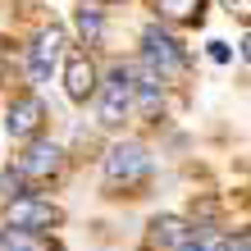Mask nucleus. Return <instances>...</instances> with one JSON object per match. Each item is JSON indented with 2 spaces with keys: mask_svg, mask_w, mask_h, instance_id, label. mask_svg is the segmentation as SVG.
<instances>
[{
  "mask_svg": "<svg viewBox=\"0 0 251 251\" xmlns=\"http://www.w3.org/2000/svg\"><path fill=\"white\" fill-rule=\"evenodd\" d=\"M0 251H60V242L27 228H0Z\"/></svg>",
  "mask_w": 251,
  "mask_h": 251,
  "instance_id": "nucleus-12",
  "label": "nucleus"
},
{
  "mask_svg": "<svg viewBox=\"0 0 251 251\" xmlns=\"http://www.w3.org/2000/svg\"><path fill=\"white\" fill-rule=\"evenodd\" d=\"M224 251H251V238H247V228H238V233H233Z\"/></svg>",
  "mask_w": 251,
  "mask_h": 251,
  "instance_id": "nucleus-15",
  "label": "nucleus"
},
{
  "mask_svg": "<svg viewBox=\"0 0 251 251\" xmlns=\"http://www.w3.org/2000/svg\"><path fill=\"white\" fill-rule=\"evenodd\" d=\"M19 174L27 183H50V178H60L64 174V151L55 142H32L27 146V155L19 160Z\"/></svg>",
  "mask_w": 251,
  "mask_h": 251,
  "instance_id": "nucleus-5",
  "label": "nucleus"
},
{
  "mask_svg": "<svg viewBox=\"0 0 251 251\" xmlns=\"http://www.w3.org/2000/svg\"><path fill=\"white\" fill-rule=\"evenodd\" d=\"M64 60V27L60 23H50V27H41L37 41L27 46V78L32 82H46L55 69H60Z\"/></svg>",
  "mask_w": 251,
  "mask_h": 251,
  "instance_id": "nucleus-4",
  "label": "nucleus"
},
{
  "mask_svg": "<svg viewBox=\"0 0 251 251\" xmlns=\"http://www.w3.org/2000/svg\"><path fill=\"white\" fill-rule=\"evenodd\" d=\"M224 5H228V9H233V5H242V0H224Z\"/></svg>",
  "mask_w": 251,
  "mask_h": 251,
  "instance_id": "nucleus-19",
  "label": "nucleus"
},
{
  "mask_svg": "<svg viewBox=\"0 0 251 251\" xmlns=\"http://www.w3.org/2000/svg\"><path fill=\"white\" fill-rule=\"evenodd\" d=\"M210 60H215V64H228V60H233V50L224 46V41H210Z\"/></svg>",
  "mask_w": 251,
  "mask_h": 251,
  "instance_id": "nucleus-16",
  "label": "nucleus"
},
{
  "mask_svg": "<svg viewBox=\"0 0 251 251\" xmlns=\"http://www.w3.org/2000/svg\"><path fill=\"white\" fill-rule=\"evenodd\" d=\"M73 23H78V37L87 46H100V37H105V9H100L96 0H82V5L73 9Z\"/></svg>",
  "mask_w": 251,
  "mask_h": 251,
  "instance_id": "nucleus-11",
  "label": "nucleus"
},
{
  "mask_svg": "<svg viewBox=\"0 0 251 251\" xmlns=\"http://www.w3.org/2000/svg\"><path fill=\"white\" fill-rule=\"evenodd\" d=\"M0 187H5V197H9V201H19V197H32V192H27V178H23L19 169H5Z\"/></svg>",
  "mask_w": 251,
  "mask_h": 251,
  "instance_id": "nucleus-14",
  "label": "nucleus"
},
{
  "mask_svg": "<svg viewBox=\"0 0 251 251\" xmlns=\"http://www.w3.org/2000/svg\"><path fill=\"white\" fill-rule=\"evenodd\" d=\"M96 78L100 73H96V64H92L87 50H69L64 55V92H69V100L82 105L87 96H96Z\"/></svg>",
  "mask_w": 251,
  "mask_h": 251,
  "instance_id": "nucleus-7",
  "label": "nucleus"
},
{
  "mask_svg": "<svg viewBox=\"0 0 251 251\" xmlns=\"http://www.w3.org/2000/svg\"><path fill=\"white\" fill-rule=\"evenodd\" d=\"M41 124H46V105H41V96H19V100L9 105V119H5L9 137L32 142L37 132H41Z\"/></svg>",
  "mask_w": 251,
  "mask_h": 251,
  "instance_id": "nucleus-8",
  "label": "nucleus"
},
{
  "mask_svg": "<svg viewBox=\"0 0 251 251\" xmlns=\"http://www.w3.org/2000/svg\"><path fill=\"white\" fill-rule=\"evenodd\" d=\"M60 205L55 201H37V197H19L9 201V228H27V233H41V228H55L60 224Z\"/></svg>",
  "mask_w": 251,
  "mask_h": 251,
  "instance_id": "nucleus-6",
  "label": "nucleus"
},
{
  "mask_svg": "<svg viewBox=\"0 0 251 251\" xmlns=\"http://www.w3.org/2000/svg\"><path fill=\"white\" fill-rule=\"evenodd\" d=\"M0 78H5V50H0Z\"/></svg>",
  "mask_w": 251,
  "mask_h": 251,
  "instance_id": "nucleus-18",
  "label": "nucleus"
},
{
  "mask_svg": "<svg viewBox=\"0 0 251 251\" xmlns=\"http://www.w3.org/2000/svg\"><path fill=\"white\" fill-rule=\"evenodd\" d=\"M178 251H210V247H205V242H201V238H187V242H183V247H178Z\"/></svg>",
  "mask_w": 251,
  "mask_h": 251,
  "instance_id": "nucleus-17",
  "label": "nucleus"
},
{
  "mask_svg": "<svg viewBox=\"0 0 251 251\" xmlns=\"http://www.w3.org/2000/svg\"><path fill=\"white\" fill-rule=\"evenodd\" d=\"M151 178V151L142 142H114L105 151V187H137Z\"/></svg>",
  "mask_w": 251,
  "mask_h": 251,
  "instance_id": "nucleus-3",
  "label": "nucleus"
},
{
  "mask_svg": "<svg viewBox=\"0 0 251 251\" xmlns=\"http://www.w3.org/2000/svg\"><path fill=\"white\" fill-rule=\"evenodd\" d=\"M155 14L165 23H201L205 19V0H155Z\"/></svg>",
  "mask_w": 251,
  "mask_h": 251,
  "instance_id": "nucleus-13",
  "label": "nucleus"
},
{
  "mask_svg": "<svg viewBox=\"0 0 251 251\" xmlns=\"http://www.w3.org/2000/svg\"><path fill=\"white\" fill-rule=\"evenodd\" d=\"M142 60H146V69L155 73L160 82L165 78H183L187 73V50H183V41L169 32V27H160V23H151L142 32Z\"/></svg>",
  "mask_w": 251,
  "mask_h": 251,
  "instance_id": "nucleus-2",
  "label": "nucleus"
},
{
  "mask_svg": "<svg viewBox=\"0 0 251 251\" xmlns=\"http://www.w3.org/2000/svg\"><path fill=\"white\" fill-rule=\"evenodd\" d=\"M132 110H137L142 119H160V110H165V82H160L151 69H142L137 78H132Z\"/></svg>",
  "mask_w": 251,
  "mask_h": 251,
  "instance_id": "nucleus-9",
  "label": "nucleus"
},
{
  "mask_svg": "<svg viewBox=\"0 0 251 251\" xmlns=\"http://www.w3.org/2000/svg\"><path fill=\"white\" fill-rule=\"evenodd\" d=\"M187 238H197V233L187 228V219H178V215H160V219H151L146 247H151V251H178Z\"/></svg>",
  "mask_w": 251,
  "mask_h": 251,
  "instance_id": "nucleus-10",
  "label": "nucleus"
},
{
  "mask_svg": "<svg viewBox=\"0 0 251 251\" xmlns=\"http://www.w3.org/2000/svg\"><path fill=\"white\" fill-rule=\"evenodd\" d=\"M96 114L100 128H124V119L132 114V69L114 64L105 78H96Z\"/></svg>",
  "mask_w": 251,
  "mask_h": 251,
  "instance_id": "nucleus-1",
  "label": "nucleus"
}]
</instances>
